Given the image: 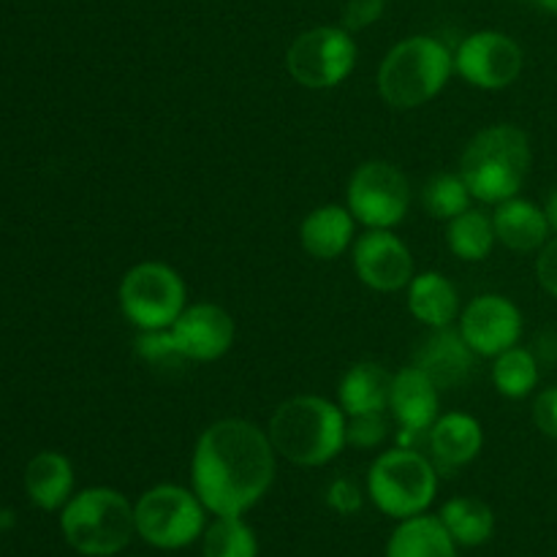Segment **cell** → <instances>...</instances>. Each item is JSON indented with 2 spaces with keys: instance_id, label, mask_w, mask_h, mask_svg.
<instances>
[{
  "instance_id": "cell-1",
  "label": "cell",
  "mask_w": 557,
  "mask_h": 557,
  "mask_svg": "<svg viewBox=\"0 0 557 557\" xmlns=\"http://www.w3.org/2000/svg\"><path fill=\"white\" fill-rule=\"evenodd\" d=\"M275 446L259 424L218 419L194 446V493L215 517H243L275 482Z\"/></svg>"
},
{
  "instance_id": "cell-2",
  "label": "cell",
  "mask_w": 557,
  "mask_h": 557,
  "mask_svg": "<svg viewBox=\"0 0 557 557\" xmlns=\"http://www.w3.org/2000/svg\"><path fill=\"white\" fill-rule=\"evenodd\" d=\"M267 435L277 455L292 466L321 468L346 446V413L324 397L299 395L275 408Z\"/></svg>"
},
{
  "instance_id": "cell-3",
  "label": "cell",
  "mask_w": 557,
  "mask_h": 557,
  "mask_svg": "<svg viewBox=\"0 0 557 557\" xmlns=\"http://www.w3.org/2000/svg\"><path fill=\"white\" fill-rule=\"evenodd\" d=\"M531 139L511 123L479 131L460 156V177L482 205H500L515 199L531 172Z\"/></svg>"
},
{
  "instance_id": "cell-4",
  "label": "cell",
  "mask_w": 557,
  "mask_h": 557,
  "mask_svg": "<svg viewBox=\"0 0 557 557\" xmlns=\"http://www.w3.org/2000/svg\"><path fill=\"white\" fill-rule=\"evenodd\" d=\"M455 74V54L433 36H411L386 52L379 65V96L392 109H419L441 96Z\"/></svg>"
},
{
  "instance_id": "cell-5",
  "label": "cell",
  "mask_w": 557,
  "mask_h": 557,
  "mask_svg": "<svg viewBox=\"0 0 557 557\" xmlns=\"http://www.w3.org/2000/svg\"><path fill=\"white\" fill-rule=\"evenodd\" d=\"M60 531L79 555H120L136 536L134 504L112 487L82 490L63 506Z\"/></svg>"
},
{
  "instance_id": "cell-6",
  "label": "cell",
  "mask_w": 557,
  "mask_h": 557,
  "mask_svg": "<svg viewBox=\"0 0 557 557\" xmlns=\"http://www.w3.org/2000/svg\"><path fill=\"white\" fill-rule=\"evenodd\" d=\"M438 468L411 446H395L373 460L368 471V495L381 515L392 520L424 515L438 495Z\"/></svg>"
},
{
  "instance_id": "cell-7",
  "label": "cell",
  "mask_w": 557,
  "mask_h": 557,
  "mask_svg": "<svg viewBox=\"0 0 557 557\" xmlns=\"http://www.w3.org/2000/svg\"><path fill=\"white\" fill-rule=\"evenodd\" d=\"M117 305L123 319L139 332L169 330L188 308V288L174 267L141 261L120 281Z\"/></svg>"
},
{
  "instance_id": "cell-8",
  "label": "cell",
  "mask_w": 557,
  "mask_h": 557,
  "mask_svg": "<svg viewBox=\"0 0 557 557\" xmlns=\"http://www.w3.org/2000/svg\"><path fill=\"white\" fill-rule=\"evenodd\" d=\"M136 536L158 549H183L205 536V504L194 490L158 484L134 504Z\"/></svg>"
},
{
  "instance_id": "cell-9",
  "label": "cell",
  "mask_w": 557,
  "mask_h": 557,
  "mask_svg": "<svg viewBox=\"0 0 557 557\" xmlns=\"http://www.w3.org/2000/svg\"><path fill=\"white\" fill-rule=\"evenodd\" d=\"M357 65V41L343 25H321L299 33L286 52V69L308 90L341 87Z\"/></svg>"
},
{
  "instance_id": "cell-10",
  "label": "cell",
  "mask_w": 557,
  "mask_h": 557,
  "mask_svg": "<svg viewBox=\"0 0 557 557\" xmlns=\"http://www.w3.org/2000/svg\"><path fill=\"white\" fill-rule=\"evenodd\" d=\"M346 207L364 228H395L411 207V183L395 163L364 161L348 177Z\"/></svg>"
},
{
  "instance_id": "cell-11",
  "label": "cell",
  "mask_w": 557,
  "mask_h": 557,
  "mask_svg": "<svg viewBox=\"0 0 557 557\" xmlns=\"http://www.w3.org/2000/svg\"><path fill=\"white\" fill-rule=\"evenodd\" d=\"M522 65L520 44L498 30L473 33L455 52V71L479 90H506L520 79Z\"/></svg>"
},
{
  "instance_id": "cell-12",
  "label": "cell",
  "mask_w": 557,
  "mask_h": 557,
  "mask_svg": "<svg viewBox=\"0 0 557 557\" xmlns=\"http://www.w3.org/2000/svg\"><path fill=\"white\" fill-rule=\"evenodd\" d=\"M174 348L183 362H218L232 351L237 341V324L215 302H194L169 326Z\"/></svg>"
},
{
  "instance_id": "cell-13",
  "label": "cell",
  "mask_w": 557,
  "mask_h": 557,
  "mask_svg": "<svg viewBox=\"0 0 557 557\" xmlns=\"http://www.w3.org/2000/svg\"><path fill=\"white\" fill-rule=\"evenodd\" d=\"M354 272L373 292H400L417 275L413 256L392 228H368L354 243Z\"/></svg>"
},
{
  "instance_id": "cell-14",
  "label": "cell",
  "mask_w": 557,
  "mask_h": 557,
  "mask_svg": "<svg viewBox=\"0 0 557 557\" xmlns=\"http://www.w3.org/2000/svg\"><path fill=\"white\" fill-rule=\"evenodd\" d=\"M460 335L476 357L495 359L522 337V313L504 294H482L460 313Z\"/></svg>"
},
{
  "instance_id": "cell-15",
  "label": "cell",
  "mask_w": 557,
  "mask_h": 557,
  "mask_svg": "<svg viewBox=\"0 0 557 557\" xmlns=\"http://www.w3.org/2000/svg\"><path fill=\"white\" fill-rule=\"evenodd\" d=\"M438 386L417 364H408V368L397 370L395 381H392L389 411L397 428H400V446L417 449V441L422 435L428 438L430 428L438 419Z\"/></svg>"
},
{
  "instance_id": "cell-16",
  "label": "cell",
  "mask_w": 557,
  "mask_h": 557,
  "mask_svg": "<svg viewBox=\"0 0 557 557\" xmlns=\"http://www.w3.org/2000/svg\"><path fill=\"white\" fill-rule=\"evenodd\" d=\"M473 359H476L473 348L462 341L460 330L451 326L430 330V335H424L413 351V364L424 370L441 392L466 384L473 370Z\"/></svg>"
},
{
  "instance_id": "cell-17",
  "label": "cell",
  "mask_w": 557,
  "mask_h": 557,
  "mask_svg": "<svg viewBox=\"0 0 557 557\" xmlns=\"http://www.w3.org/2000/svg\"><path fill=\"white\" fill-rule=\"evenodd\" d=\"M430 460L435 462L438 471H457L466 468L479 457L484 446L482 422L471 413L451 411L435 419V424L428 433Z\"/></svg>"
},
{
  "instance_id": "cell-18",
  "label": "cell",
  "mask_w": 557,
  "mask_h": 557,
  "mask_svg": "<svg viewBox=\"0 0 557 557\" xmlns=\"http://www.w3.org/2000/svg\"><path fill=\"white\" fill-rule=\"evenodd\" d=\"M357 218L343 205H321L305 215L299 226V243L305 253L319 261H335L351 248Z\"/></svg>"
},
{
  "instance_id": "cell-19",
  "label": "cell",
  "mask_w": 557,
  "mask_h": 557,
  "mask_svg": "<svg viewBox=\"0 0 557 557\" xmlns=\"http://www.w3.org/2000/svg\"><path fill=\"white\" fill-rule=\"evenodd\" d=\"M495 223V237L504 248L515 250V253H533L542 250L549 239V221L547 212L533 201L520 199H506L500 201L498 210L493 215Z\"/></svg>"
},
{
  "instance_id": "cell-20",
  "label": "cell",
  "mask_w": 557,
  "mask_h": 557,
  "mask_svg": "<svg viewBox=\"0 0 557 557\" xmlns=\"http://www.w3.org/2000/svg\"><path fill=\"white\" fill-rule=\"evenodd\" d=\"M392 381L395 373L379 362H357L346 370L337 386V406L346 417L354 413H379L389 411Z\"/></svg>"
},
{
  "instance_id": "cell-21",
  "label": "cell",
  "mask_w": 557,
  "mask_h": 557,
  "mask_svg": "<svg viewBox=\"0 0 557 557\" xmlns=\"http://www.w3.org/2000/svg\"><path fill=\"white\" fill-rule=\"evenodd\" d=\"M408 310L419 324L444 330L460 315V294L455 283L441 272H422L408 283Z\"/></svg>"
},
{
  "instance_id": "cell-22",
  "label": "cell",
  "mask_w": 557,
  "mask_h": 557,
  "mask_svg": "<svg viewBox=\"0 0 557 557\" xmlns=\"http://www.w3.org/2000/svg\"><path fill=\"white\" fill-rule=\"evenodd\" d=\"M386 557H457V542L441 517L424 511L400 520L386 544Z\"/></svg>"
},
{
  "instance_id": "cell-23",
  "label": "cell",
  "mask_w": 557,
  "mask_h": 557,
  "mask_svg": "<svg viewBox=\"0 0 557 557\" xmlns=\"http://www.w3.org/2000/svg\"><path fill=\"white\" fill-rule=\"evenodd\" d=\"M25 490L33 504L44 511H54L71 500L74 468L60 451H38L25 468Z\"/></svg>"
},
{
  "instance_id": "cell-24",
  "label": "cell",
  "mask_w": 557,
  "mask_h": 557,
  "mask_svg": "<svg viewBox=\"0 0 557 557\" xmlns=\"http://www.w3.org/2000/svg\"><path fill=\"white\" fill-rule=\"evenodd\" d=\"M438 517L460 547H482L495 533L493 509L479 498L446 500Z\"/></svg>"
},
{
  "instance_id": "cell-25",
  "label": "cell",
  "mask_w": 557,
  "mask_h": 557,
  "mask_svg": "<svg viewBox=\"0 0 557 557\" xmlns=\"http://www.w3.org/2000/svg\"><path fill=\"white\" fill-rule=\"evenodd\" d=\"M495 243V223L493 215L482 210H466L462 215L451 218L446 223V245L460 261H484L493 253Z\"/></svg>"
},
{
  "instance_id": "cell-26",
  "label": "cell",
  "mask_w": 557,
  "mask_h": 557,
  "mask_svg": "<svg viewBox=\"0 0 557 557\" xmlns=\"http://www.w3.org/2000/svg\"><path fill=\"white\" fill-rule=\"evenodd\" d=\"M493 384L509 400H522L539 386V359L528 348H509L493 362Z\"/></svg>"
},
{
  "instance_id": "cell-27",
  "label": "cell",
  "mask_w": 557,
  "mask_h": 557,
  "mask_svg": "<svg viewBox=\"0 0 557 557\" xmlns=\"http://www.w3.org/2000/svg\"><path fill=\"white\" fill-rule=\"evenodd\" d=\"M205 557H259L253 531L243 517H218L212 525L205 528L201 542Z\"/></svg>"
},
{
  "instance_id": "cell-28",
  "label": "cell",
  "mask_w": 557,
  "mask_h": 557,
  "mask_svg": "<svg viewBox=\"0 0 557 557\" xmlns=\"http://www.w3.org/2000/svg\"><path fill=\"white\" fill-rule=\"evenodd\" d=\"M471 201L473 196L460 174H435V177H430L422 188V207L430 218H435V221L449 223L451 218L471 210Z\"/></svg>"
},
{
  "instance_id": "cell-29",
  "label": "cell",
  "mask_w": 557,
  "mask_h": 557,
  "mask_svg": "<svg viewBox=\"0 0 557 557\" xmlns=\"http://www.w3.org/2000/svg\"><path fill=\"white\" fill-rule=\"evenodd\" d=\"M386 438H389V419H386V411L346 417V446H354V449H375Z\"/></svg>"
},
{
  "instance_id": "cell-30",
  "label": "cell",
  "mask_w": 557,
  "mask_h": 557,
  "mask_svg": "<svg viewBox=\"0 0 557 557\" xmlns=\"http://www.w3.org/2000/svg\"><path fill=\"white\" fill-rule=\"evenodd\" d=\"M136 354L139 359H145L147 364H180L183 357L174 348L172 335L169 330H156V332H139L136 337Z\"/></svg>"
},
{
  "instance_id": "cell-31",
  "label": "cell",
  "mask_w": 557,
  "mask_h": 557,
  "mask_svg": "<svg viewBox=\"0 0 557 557\" xmlns=\"http://www.w3.org/2000/svg\"><path fill=\"white\" fill-rule=\"evenodd\" d=\"M324 498H326V506H330L332 511H337V515H343V517L357 515V511L362 509V504H364L362 487H359L354 479H346V476L332 479L330 487H326V493H324Z\"/></svg>"
},
{
  "instance_id": "cell-32",
  "label": "cell",
  "mask_w": 557,
  "mask_h": 557,
  "mask_svg": "<svg viewBox=\"0 0 557 557\" xmlns=\"http://www.w3.org/2000/svg\"><path fill=\"white\" fill-rule=\"evenodd\" d=\"M386 0H346L343 5V27L348 33H359L375 25L384 16Z\"/></svg>"
},
{
  "instance_id": "cell-33",
  "label": "cell",
  "mask_w": 557,
  "mask_h": 557,
  "mask_svg": "<svg viewBox=\"0 0 557 557\" xmlns=\"http://www.w3.org/2000/svg\"><path fill=\"white\" fill-rule=\"evenodd\" d=\"M533 424L542 430L547 438L557 441V386H549L533 400Z\"/></svg>"
},
{
  "instance_id": "cell-34",
  "label": "cell",
  "mask_w": 557,
  "mask_h": 557,
  "mask_svg": "<svg viewBox=\"0 0 557 557\" xmlns=\"http://www.w3.org/2000/svg\"><path fill=\"white\" fill-rule=\"evenodd\" d=\"M536 277H539V286H542L544 292L557 297V237L547 239V245L539 250Z\"/></svg>"
},
{
  "instance_id": "cell-35",
  "label": "cell",
  "mask_w": 557,
  "mask_h": 557,
  "mask_svg": "<svg viewBox=\"0 0 557 557\" xmlns=\"http://www.w3.org/2000/svg\"><path fill=\"white\" fill-rule=\"evenodd\" d=\"M544 212H547V221H549V228L557 232V188L549 194L547 205H544Z\"/></svg>"
},
{
  "instance_id": "cell-36",
  "label": "cell",
  "mask_w": 557,
  "mask_h": 557,
  "mask_svg": "<svg viewBox=\"0 0 557 557\" xmlns=\"http://www.w3.org/2000/svg\"><path fill=\"white\" fill-rule=\"evenodd\" d=\"M533 3H536L539 9L549 11V14H557V0H533Z\"/></svg>"
}]
</instances>
